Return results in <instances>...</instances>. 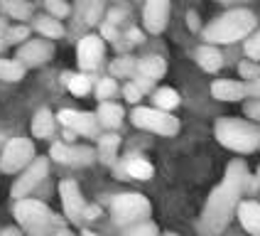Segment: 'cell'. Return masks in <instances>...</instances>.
Returning a JSON list of instances; mask_svg holds the SVG:
<instances>
[{
	"mask_svg": "<svg viewBox=\"0 0 260 236\" xmlns=\"http://www.w3.org/2000/svg\"><path fill=\"white\" fill-rule=\"evenodd\" d=\"M250 185V175H248V167L243 160H233L229 162L226 167V175H223V182L216 185L206 204H204L202 219L197 224L199 234L202 236H218L229 221L233 219V214L238 212V204H241V197L243 192L248 190Z\"/></svg>",
	"mask_w": 260,
	"mask_h": 236,
	"instance_id": "6da1fadb",
	"label": "cell"
},
{
	"mask_svg": "<svg viewBox=\"0 0 260 236\" xmlns=\"http://www.w3.org/2000/svg\"><path fill=\"white\" fill-rule=\"evenodd\" d=\"M258 29V17L248 8H233L229 13L214 17L206 27L202 29V37L206 44H233L248 40Z\"/></svg>",
	"mask_w": 260,
	"mask_h": 236,
	"instance_id": "7a4b0ae2",
	"label": "cell"
},
{
	"mask_svg": "<svg viewBox=\"0 0 260 236\" xmlns=\"http://www.w3.org/2000/svg\"><path fill=\"white\" fill-rule=\"evenodd\" d=\"M214 135L223 148H229L233 153H253L260 148V128L253 121L246 118H233V116H221L214 123Z\"/></svg>",
	"mask_w": 260,
	"mask_h": 236,
	"instance_id": "3957f363",
	"label": "cell"
},
{
	"mask_svg": "<svg viewBox=\"0 0 260 236\" xmlns=\"http://www.w3.org/2000/svg\"><path fill=\"white\" fill-rule=\"evenodd\" d=\"M15 217L32 236H57L64 229V221L40 199H20L15 202Z\"/></svg>",
	"mask_w": 260,
	"mask_h": 236,
	"instance_id": "277c9868",
	"label": "cell"
},
{
	"mask_svg": "<svg viewBox=\"0 0 260 236\" xmlns=\"http://www.w3.org/2000/svg\"><path fill=\"white\" fill-rule=\"evenodd\" d=\"M150 214H152V204L140 192H125V194H116L111 199V217L123 229L138 224V221H147Z\"/></svg>",
	"mask_w": 260,
	"mask_h": 236,
	"instance_id": "5b68a950",
	"label": "cell"
},
{
	"mask_svg": "<svg viewBox=\"0 0 260 236\" xmlns=\"http://www.w3.org/2000/svg\"><path fill=\"white\" fill-rule=\"evenodd\" d=\"M130 123L140 131L147 133H157L165 138H172L179 133V118L167 113V111H159V108H150V106H135L133 113H130Z\"/></svg>",
	"mask_w": 260,
	"mask_h": 236,
	"instance_id": "8992f818",
	"label": "cell"
},
{
	"mask_svg": "<svg viewBox=\"0 0 260 236\" xmlns=\"http://www.w3.org/2000/svg\"><path fill=\"white\" fill-rule=\"evenodd\" d=\"M35 160V145L29 138H10L0 150V172L15 175L20 170H27Z\"/></svg>",
	"mask_w": 260,
	"mask_h": 236,
	"instance_id": "52a82bcc",
	"label": "cell"
},
{
	"mask_svg": "<svg viewBox=\"0 0 260 236\" xmlns=\"http://www.w3.org/2000/svg\"><path fill=\"white\" fill-rule=\"evenodd\" d=\"M47 172H49V158H35L27 170H22V175L15 180L13 190H10V194H13L15 202L27 199L29 194H32V192L44 182Z\"/></svg>",
	"mask_w": 260,
	"mask_h": 236,
	"instance_id": "ba28073f",
	"label": "cell"
},
{
	"mask_svg": "<svg viewBox=\"0 0 260 236\" xmlns=\"http://www.w3.org/2000/svg\"><path fill=\"white\" fill-rule=\"evenodd\" d=\"M57 121L74 131L76 135H86V138H101V123L96 113H86V111H74V108H61L57 113Z\"/></svg>",
	"mask_w": 260,
	"mask_h": 236,
	"instance_id": "9c48e42d",
	"label": "cell"
},
{
	"mask_svg": "<svg viewBox=\"0 0 260 236\" xmlns=\"http://www.w3.org/2000/svg\"><path fill=\"white\" fill-rule=\"evenodd\" d=\"M49 158L59 165H69V167H86L96 160V150L88 145H74V143H54L49 148Z\"/></svg>",
	"mask_w": 260,
	"mask_h": 236,
	"instance_id": "30bf717a",
	"label": "cell"
},
{
	"mask_svg": "<svg viewBox=\"0 0 260 236\" xmlns=\"http://www.w3.org/2000/svg\"><path fill=\"white\" fill-rule=\"evenodd\" d=\"M106 57V42H103L101 35H84L79 40V49H76V59H79V67L81 72H96L103 64Z\"/></svg>",
	"mask_w": 260,
	"mask_h": 236,
	"instance_id": "8fae6325",
	"label": "cell"
},
{
	"mask_svg": "<svg viewBox=\"0 0 260 236\" xmlns=\"http://www.w3.org/2000/svg\"><path fill=\"white\" fill-rule=\"evenodd\" d=\"M59 194H61V204H64V214L72 224L84 221V212H86V202L81 197V190L74 180H61L59 182Z\"/></svg>",
	"mask_w": 260,
	"mask_h": 236,
	"instance_id": "7c38bea8",
	"label": "cell"
},
{
	"mask_svg": "<svg viewBox=\"0 0 260 236\" xmlns=\"http://www.w3.org/2000/svg\"><path fill=\"white\" fill-rule=\"evenodd\" d=\"M54 57V44L52 40H27V42L22 44L20 49H17V57L27 69H37V67H42L47 64L49 59Z\"/></svg>",
	"mask_w": 260,
	"mask_h": 236,
	"instance_id": "4fadbf2b",
	"label": "cell"
},
{
	"mask_svg": "<svg viewBox=\"0 0 260 236\" xmlns=\"http://www.w3.org/2000/svg\"><path fill=\"white\" fill-rule=\"evenodd\" d=\"M170 13H172L170 0H145V8H143L145 29L150 35H162L167 29V22H170Z\"/></svg>",
	"mask_w": 260,
	"mask_h": 236,
	"instance_id": "5bb4252c",
	"label": "cell"
},
{
	"mask_svg": "<svg viewBox=\"0 0 260 236\" xmlns=\"http://www.w3.org/2000/svg\"><path fill=\"white\" fill-rule=\"evenodd\" d=\"M211 96L216 101H241L246 99V81H233V79H216L211 84Z\"/></svg>",
	"mask_w": 260,
	"mask_h": 236,
	"instance_id": "9a60e30c",
	"label": "cell"
},
{
	"mask_svg": "<svg viewBox=\"0 0 260 236\" xmlns=\"http://www.w3.org/2000/svg\"><path fill=\"white\" fill-rule=\"evenodd\" d=\"M236 217H238L241 226H243L250 236H260V202H255V199H243V202L238 204Z\"/></svg>",
	"mask_w": 260,
	"mask_h": 236,
	"instance_id": "2e32d148",
	"label": "cell"
},
{
	"mask_svg": "<svg viewBox=\"0 0 260 236\" xmlns=\"http://www.w3.org/2000/svg\"><path fill=\"white\" fill-rule=\"evenodd\" d=\"M96 116H99L101 128H106V131H116V128H120V126H123L125 111H123V106H120V103L103 101V103H99V111H96Z\"/></svg>",
	"mask_w": 260,
	"mask_h": 236,
	"instance_id": "e0dca14e",
	"label": "cell"
},
{
	"mask_svg": "<svg viewBox=\"0 0 260 236\" xmlns=\"http://www.w3.org/2000/svg\"><path fill=\"white\" fill-rule=\"evenodd\" d=\"M194 59H197V64L202 67L204 72H209V74L218 72V69L223 67V54H221V49L214 47V44H202V47L194 52Z\"/></svg>",
	"mask_w": 260,
	"mask_h": 236,
	"instance_id": "ac0fdd59",
	"label": "cell"
},
{
	"mask_svg": "<svg viewBox=\"0 0 260 236\" xmlns=\"http://www.w3.org/2000/svg\"><path fill=\"white\" fill-rule=\"evenodd\" d=\"M0 10L5 17L10 20H17V22H27V20H35V8L29 0H0Z\"/></svg>",
	"mask_w": 260,
	"mask_h": 236,
	"instance_id": "d6986e66",
	"label": "cell"
},
{
	"mask_svg": "<svg viewBox=\"0 0 260 236\" xmlns=\"http://www.w3.org/2000/svg\"><path fill=\"white\" fill-rule=\"evenodd\" d=\"M32 135L35 138H52L54 135V128H57V116L49 111V108H40L35 116H32Z\"/></svg>",
	"mask_w": 260,
	"mask_h": 236,
	"instance_id": "ffe728a7",
	"label": "cell"
},
{
	"mask_svg": "<svg viewBox=\"0 0 260 236\" xmlns=\"http://www.w3.org/2000/svg\"><path fill=\"white\" fill-rule=\"evenodd\" d=\"M138 74L150 79V81H157L167 74V62L159 57V54H147V57L138 59Z\"/></svg>",
	"mask_w": 260,
	"mask_h": 236,
	"instance_id": "44dd1931",
	"label": "cell"
},
{
	"mask_svg": "<svg viewBox=\"0 0 260 236\" xmlns=\"http://www.w3.org/2000/svg\"><path fill=\"white\" fill-rule=\"evenodd\" d=\"M103 3L106 0H76V15H79V20L84 25H88V27L99 25L103 20Z\"/></svg>",
	"mask_w": 260,
	"mask_h": 236,
	"instance_id": "7402d4cb",
	"label": "cell"
},
{
	"mask_svg": "<svg viewBox=\"0 0 260 236\" xmlns=\"http://www.w3.org/2000/svg\"><path fill=\"white\" fill-rule=\"evenodd\" d=\"M123 170H125V175L133 177V180H152L155 175V167H152V162H147L143 155H128L125 162H123Z\"/></svg>",
	"mask_w": 260,
	"mask_h": 236,
	"instance_id": "603a6c76",
	"label": "cell"
},
{
	"mask_svg": "<svg viewBox=\"0 0 260 236\" xmlns=\"http://www.w3.org/2000/svg\"><path fill=\"white\" fill-rule=\"evenodd\" d=\"M118 148H120V135H116V133H103L101 138H99L96 155H99V160L103 165H116Z\"/></svg>",
	"mask_w": 260,
	"mask_h": 236,
	"instance_id": "cb8c5ba5",
	"label": "cell"
},
{
	"mask_svg": "<svg viewBox=\"0 0 260 236\" xmlns=\"http://www.w3.org/2000/svg\"><path fill=\"white\" fill-rule=\"evenodd\" d=\"M35 29L42 35L44 40H59V37H64V25L59 22L57 17H52V15H35Z\"/></svg>",
	"mask_w": 260,
	"mask_h": 236,
	"instance_id": "d4e9b609",
	"label": "cell"
},
{
	"mask_svg": "<svg viewBox=\"0 0 260 236\" xmlns=\"http://www.w3.org/2000/svg\"><path fill=\"white\" fill-rule=\"evenodd\" d=\"M61 79H64V86L69 88L72 94H76V96H86L88 91L93 88V79H91V74H86V72H79V74L67 72Z\"/></svg>",
	"mask_w": 260,
	"mask_h": 236,
	"instance_id": "484cf974",
	"label": "cell"
},
{
	"mask_svg": "<svg viewBox=\"0 0 260 236\" xmlns=\"http://www.w3.org/2000/svg\"><path fill=\"white\" fill-rule=\"evenodd\" d=\"M138 74V59L130 54H120L111 62V76L113 79H133Z\"/></svg>",
	"mask_w": 260,
	"mask_h": 236,
	"instance_id": "4316f807",
	"label": "cell"
},
{
	"mask_svg": "<svg viewBox=\"0 0 260 236\" xmlns=\"http://www.w3.org/2000/svg\"><path fill=\"white\" fill-rule=\"evenodd\" d=\"M152 103H155V108L170 113V111H174V108L182 103V99H179V94H177L174 88L162 86V88H155V91H152Z\"/></svg>",
	"mask_w": 260,
	"mask_h": 236,
	"instance_id": "83f0119b",
	"label": "cell"
},
{
	"mask_svg": "<svg viewBox=\"0 0 260 236\" xmlns=\"http://www.w3.org/2000/svg\"><path fill=\"white\" fill-rule=\"evenodd\" d=\"M27 67L20 59H0V79L3 81H22Z\"/></svg>",
	"mask_w": 260,
	"mask_h": 236,
	"instance_id": "f1b7e54d",
	"label": "cell"
},
{
	"mask_svg": "<svg viewBox=\"0 0 260 236\" xmlns=\"http://www.w3.org/2000/svg\"><path fill=\"white\" fill-rule=\"evenodd\" d=\"M120 236H159V229L155 221H138V224H133V226H125Z\"/></svg>",
	"mask_w": 260,
	"mask_h": 236,
	"instance_id": "f546056e",
	"label": "cell"
},
{
	"mask_svg": "<svg viewBox=\"0 0 260 236\" xmlns=\"http://www.w3.org/2000/svg\"><path fill=\"white\" fill-rule=\"evenodd\" d=\"M118 94V84L113 76H103V79H99V84H96V99L99 101H111L113 96Z\"/></svg>",
	"mask_w": 260,
	"mask_h": 236,
	"instance_id": "4dcf8cb0",
	"label": "cell"
},
{
	"mask_svg": "<svg viewBox=\"0 0 260 236\" xmlns=\"http://www.w3.org/2000/svg\"><path fill=\"white\" fill-rule=\"evenodd\" d=\"M238 74H241V79H246V84H248V81H255V79H260V62L243 59V62L238 64Z\"/></svg>",
	"mask_w": 260,
	"mask_h": 236,
	"instance_id": "1f68e13d",
	"label": "cell"
},
{
	"mask_svg": "<svg viewBox=\"0 0 260 236\" xmlns=\"http://www.w3.org/2000/svg\"><path fill=\"white\" fill-rule=\"evenodd\" d=\"M44 10H47V15H52L57 20H61V17H67V15L72 13V8H69L67 0H44Z\"/></svg>",
	"mask_w": 260,
	"mask_h": 236,
	"instance_id": "d6a6232c",
	"label": "cell"
},
{
	"mask_svg": "<svg viewBox=\"0 0 260 236\" xmlns=\"http://www.w3.org/2000/svg\"><path fill=\"white\" fill-rule=\"evenodd\" d=\"M243 52H246L248 59H253V62H260V27L248 37L246 42H243Z\"/></svg>",
	"mask_w": 260,
	"mask_h": 236,
	"instance_id": "836d02e7",
	"label": "cell"
},
{
	"mask_svg": "<svg viewBox=\"0 0 260 236\" xmlns=\"http://www.w3.org/2000/svg\"><path fill=\"white\" fill-rule=\"evenodd\" d=\"M25 40H29L27 25H10V29H8V44H20Z\"/></svg>",
	"mask_w": 260,
	"mask_h": 236,
	"instance_id": "e575fe53",
	"label": "cell"
},
{
	"mask_svg": "<svg viewBox=\"0 0 260 236\" xmlns=\"http://www.w3.org/2000/svg\"><path fill=\"white\" fill-rule=\"evenodd\" d=\"M101 37L103 40H108V42H113V44H118L120 40H123L120 29H118L116 25H111V22H106V20H103V25H101Z\"/></svg>",
	"mask_w": 260,
	"mask_h": 236,
	"instance_id": "d590c367",
	"label": "cell"
},
{
	"mask_svg": "<svg viewBox=\"0 0 260 236\" xmlns=\"http://www.w3.org/2000/svg\"><path fill=\"white\" fill-rule=\"evenodd\" d=\"M128 17H130V13L125 10V8H113V10L106 13V22H111V25H116L118 27V25H123Z\"/></svg>",
	"mask_w": 260,
	"mask_h": 236,
	"instance_id": "8d00e7d4",
	"label": "cell"
},
{
	"mask_svg": "<svg viewBox=\"0 0 260 236\" xmlns=\"http://www.w3.org/2000/svg\"><path fill=\"white\" fill-rule=\"evenodd\" d=\"M143 96H145V94H143V91H140L138 86H135L133 81H128V84L123 86V99H125L128 103H138L140 99H143Z\"/></svg>",
	"mask_w": 260,
	"mask_h": 236,
	"instance_id": "74e56055",
	"label": "cell"
},
{
	"mask_svg": "<svg viewBox=\"0 0 260 236\" xmlns=\"http://www.w3.org/2000/svg\"><path fill=\"white\" fill-rule=\"evenodd\" d=\"M243 113H246L250 121L260 123V99H250V101L243 106Z\"/></svg>",
	"mask_w": 260,
	"mask_h": 236,
	"instance_id": "f35d334b",
	"label": "cell"
},
{
	"mask_svg": "<svg viewBox=\"0 0 260 236\" xmlns=\"http://www.w3.org/2000/svg\"><path fill=\"white\" fill-rule=\"evenodd\" d=\"M130 81H133L135 86L140 88L143 94H150V91H152V86H155V81H150V79H145V76H140V74H135V76H133Z\"/></svg>",
	"mask_w": 260,
	"mask_h": 236,
	"instance_id": "ab89813d",
	"label": "cell"
},
{
	"mask_svg": "<svg viewBox=\"0 0 260 236\" xmlns=\"http://www.w3.org/2000/svg\"><path fill=\"white\" fill-rule=\"evenodd\" d=\"M123 40H125L128 44H140V42H145V35L138 27H130L128 32L123 35Z\"/></svg>",
	"mask_w": 260,
	"mask_h": 236,
	"instance_id": "60d3db41",
	"label": "cell"
},
{
	"mask_svg": "<svg viewBox=\"0 0 260 236\" xmlns=\"http://www.w3.org/2000/svg\"><path fill=\"white\" fill-rule=\"evenodd\" d=\"M8 29H10L8 20H3V17H0V52H3V49H5V44H8Z\"/></svg>",
	"mask_w": 260,
	"mask_h": 236,
	"instance_id": "b9f144b4",
	"label": "cell"
},
{
	"mask_svg": "<svg viewBox=\"0 0 260 236\" xmlns=\"http://www.w3.org/2000/svg\"><path fill=\"white\" fill-rule=\"evenodd\" d=\"M246 94L250 96V99H260V79H255V81H248V84H246Z\"/></svg>",
	"mask_w": 260,
	"mask_h": 236,
	"instance_id": "7bdbcfd3",
	"label": "cell"
},
{
	"mask_svg": "<svg viewBox=\"0 0 260 236\" xmlns=\"http://www.w3.org/2000/svg\"><path fill=\"white\" fill-rule=\"evenodd\" d=\"M99 214H101V209L93 204V206H86V212H84V219H99Z\"/></svg>",
	"mask_w": 260,
	"mask_h": 236,
	"instance_id": "ee69618b",
	"label": "cell"
},
{
	"mask_svg": "<svg viewBox=\"0 0 260 236\" xmlns=\"http://www.w3.org/2000/svg\"><path fill=\"white\" fill-rule=\"evenodd\" d=\"M0 236H25L20 229H13V226H8V229H3L0 231Z\"/></svg>",
	"mask_w": 260,
	"mask_h": 236,
	"instance_id": "f6af8a7d",
	"label": "cell"
},
{
	"mask_svg": "<svg viewBox=\"0 0 260 236\" xmlns=\"http://www.w3.org/2000/svg\"><path fill=\"white\" fill-rule=\"evenodd\" d=\"M187 22L191 29H199V22H197V13H189L187 15Z\"/></svg>",
	"mask_w": 260,
	"mask_h": 236,
	"instance_id": "bcb514c9",
	"label": "cell"
},
{
	"mask_svg": "<svg viewBox=\"0 0 260 236\" xmlns=\"http://www.w3.org/2000/svg\"><path fill=\"white\" fill-rule=\"evenodd\" d=\"M218 3H223V5H238V3H246V0H218Z\"/></svg>",
	"mask_w": 260,
	"mask_h": 236,
	"instance_id": "7dc6e473",
	"label": "cell"
},
{
	"mask_svg": "<svg viewBox=\"0 0 260 236\" xmlns=\"http://www.w3.org/2000/svg\"><path fill=\"white\" fill-rule=\"evenodd\" d=\"M57 236H74V234H72V231H69V229H67V226H64V229H61V231H59Z\"/></svg>",
	"mask_w": 260,
	"mask_h": 236,
	"instance_id": "c3c4849f",
	"label": "cell"
},
{
	"mask_svg": "<svg viewBox=\"0 0 260 236\" xmlns=\"http://www.w3.org/2000/svg\"><path fill=\"white\" fill-rule=\"evenodd\" d=\"M81 236H96V234H91V231H84V234H81Z\"/></svg>",
	"mask_w": 260,
	"mask_h": 236,
	"instance_id": "681fc988",
	"label": "cell"
},
{
	"mask_svg": "<svg viewBox=\"0 0 260 236\" xmlns=\"http://www.w3.org/2000/svg\"><path fill=\"white\" fill-rule=\"evenodd\" d=\"M162 236H179V234H172V231H170V234H162Z\"/></svg>",
	"mask_w": 260,
	"mask_h": 236,
	"instance_id": "f907efd6",
	"label": "cell"
},
{
	"mask_svg": "<svg viewBox=\"0 0 260 236\" xmlns=\"http://www.w3.org/2000/svg\"><path fill=\"white\" fill-rule=\"evenodd\" d=\"M258 185H260V167H258Z\"/></svg>",
	"mask_w": 260,
	"mask_h": 236,
	"instance_id": "816d5d0a",
	"label": "cell"
},
{
	"mask_svg": "<svg viewBox=\"0 0 260 236\" xmlns=\"http://www.w3.org/2000/svg\"><path fill=\"white\" fill-rule=\"evenodd\" d=\"M0 145H3V135H0Z\"/></svg>",
	"mask_w": 260,
	"mask_h": 236,
	"instance_id": "f5cc1de1",
	"label": "cell"
},
{
	"mask_svg": "<svg viewBox=\"0 0 260 236\" xmlns=\"http://www.w3.org/2000/svg\"><path fill=\"white\" fill-rule=\"evenodd\" d=\"M113 3H120V0H113Z\"/></svg>",
	"mask_w": 260,
	"mask_h": 236,
	"instance_id": "db71d44e",
	"label": "cell"
}]
</instances>
